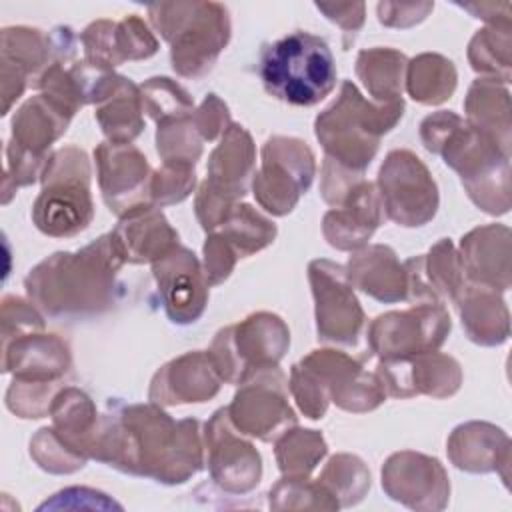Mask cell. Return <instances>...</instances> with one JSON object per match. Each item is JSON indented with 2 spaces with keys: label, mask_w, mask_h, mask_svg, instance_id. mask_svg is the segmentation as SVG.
Masks as SVG:
<instances>
[{
  "label": "cell",
  "mask_w": 512,
  "mask_h": 512,
  "mask_svg": "<svg viewBox=\"0 0 512 512\" xmlns=\"http://www.w3.org/2000/svg\"><path fill=\"white\" fill-rule=\"evenodd\" d=\"M260 78L266 90L294 106H314L336 86L328 44L310 32H292L264 48Z\"/></svg>",
  "instance_id": "cell-1"
},
{
  "label": "cell",
  "mask_w": 512,
  "mask_h": 512,
  "mask_svg": "<svg viewBox=\"0 0 512 512\" xmlns=\"http://www.w3.org/2000/svg\"><path fill=\"white\" fill-rule=\"evenodd\" d=\"M464 260L470 278L480 284L506 292L510 288V228L492 224L476 228L462 238Z\"/></svg>",
  "instance_id": "cell-7"
},
{
  "label": "cell",
  "mask_w": 512,
  "mask_h": 512,
  "mask_svg": "<svg viewBox=\"0 0 512 512\" xmlns=\"http://www.w3.org/2000/svg\"><path fill=\"white\" fill-rule=\"evenodd\" d=\"M154 274L172 322H194L206 302V290L194 254L178 248L154 266Z\"/></svg>",
  "instance_id": "cell-5"
},
{
  "label": "cell",
  "mask_w": 512,
  "mask_h": 512,
  "mask_svg": "<svg viewBox=\"0 0 512 512\" xmlns=\"http://www.w3.org/2000/svg\"><path fill=\"white\" fill-rule=\"evenodd\" d=\"M510 24H494L478 30L470 44V62L476 72L488 74L490 80L510 82Z\"/></svg>",
  "instance_id": "cell-12"
},
{
  "label": "cell",
  "mask_w": 512,
  "mask_h": 512,
  "mask_svg": "<svg viewBox=\"0 0 512 512\" xmlns=\"http://www.w3.org/2000/svg\"><path fill=\"white\" fill-rule=\"evenodd\" d=\"M450 330V318L440 306H422L404 314L380 316L372 342L382 356L414 354L436 348Z\"/></svg>",
  "instance_id": "cell-3"
},
{
  "label": "cell",
  "mask_w": 512,
  "mask_h": 512,
  "mask_svg": "<svg viewBox=\"0 0 512 512\" xmlns=\"http://www.w3.org/2000/svg\"><path fill=\"white\" fill-rule=\"evenodd\" d=\"M450 456L454 464L468 472H500L508 482L510 440L502 428L492 424L470 422L460 426L450 442Z\"/></svg>",
  "instance_id": "cell-8"
},
{
  "label": "cell",
  "mask_w": 512,
  "mask_h": 512,
  "mask_svg": "<svg viewBox=\"0 0 512 512\" xmlns=\"http://www.w3.org/2000/svg\"><path fill=\"white\" fill-rule=\"evenodd\" d=\"M92 216L86 178L68 182L56 190H46L38 202V226L50 234H74L84 230Z\"/></svg>",
  "instance_id": "cell-11"
},
{
  "label": "cell",
  "mask_w": 512,
  "mask_h": 512,
  "mask_svg": "<svg viewBox=\"0 0 512 512\" xmlns=\"http://www.w3.org/2000/svg\"><path fill=\"white\" fill-rule=\"evenodd\" d=\"M408 154L410 152H396L398 164L404 176H400L394 160L388 156L386 166H382L380 172V184L382 188H396L404 190L402 194H396L386 200L390 216L404 224V226H418L426 222L428 218L434 216L436 204H438V194L436 186L426 172V168L420 164L418 158L412 160L410 166V178H406V166H408Z\"/></svg>",
  "instance_id": "cell-4"
},
{
  "label": "cell",
  "mask_w": 512,
  "mask_h": 512,
  "mask_svg": "<svg viewBox=\"0 0 512 512\" xmlns=\"http://www.w3.org/2000/svg\"><path fill=\"white\" fill-rule=\"evenodd\" d=\"M462 324L470 340L484 346H498L508 340L510 314L498 290L476 284L460 300Z\"/></svg>",
  "instance_id": "cell-9"
},
{
  "label": "cell",
  "mask_w": 512,
  "mask_h": 512,
  "mask_svg": "<svg viewBox=\"0 0 512 512\" xmlns=\"http://www.w3.org/2000/svg\"><path fill=\"white\" fill-rule=\"evenodd\" d=\"M446 164L456 168L470 198L490 214H506L510 208V154L490 138L458 118L450 130Z\"/></svg>",
  "instance_id": "cell-2"
},
{
  "label": "cell",
  "mask_w": 512,
  "mask_h": 512,
  "mask_svg": "<svg viewBox=\"0 0 512 512\" xmlns=\"http://www.w3.org/2000/svg\"><path fill=\"white\" fill-rule=\"evenodd\" d=\"M466 110L470 128L510 154V94L506 86L490 78L476 80L470 88Z\"/></svg>",
  "instance_id": "cell-10"
},
{
  "label": "cell",
  "mask_w": 512,
  "mask_h": 512,
  "mask_svg": "<svg viewBox=\"0 0 512 512\" xmlns=\"http://www.w3.org/2000/svg\"><path fill=\"white\" fill-rule=\"evenodd\" d=\"M340 266L330 262H314L310 266V278L314 284V294L318 302V332L322 338L334 340L336 318L340 320V342H354L358 328L362 326V310L348 290V286L338 278Z\"/></svg>",
  "instance_id": "cell-6"
}]
</instances>
